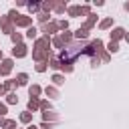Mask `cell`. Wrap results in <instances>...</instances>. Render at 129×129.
I'll return each instance as SVG.
<instances>
[{"label": "cell", "mask_w": 129, "mask_h": 129, "mask_svg": "<svg viewBox=\"0 0 129 129\" xmlns=\"http://www.w3.org/2000/svg\"><path fill=\"white\" fill-rule=\"evenodd\" d=\"M69 14H71V16H77V14H79V6H71V8H69Z\"/></svg>", "instance_id": "cell-23"}, {"label": "cell", "mask_w": 129, "mask_h": 129, "mask_svg": "<svg viewBox=\"0 0 129 129\" xmlns=\"http://www.w3.org/2000/svg\"><path fill=\"white\" fill-rule=\"evenodd\" d=\"M58 26H60V28H64V30L69 28V24H67V20H60V22H58Z\"/></svg>", "instance_id": "cell-34"}, {"label": "cell", "mask_w": 129, "mask_h": 129, "mask_svg": "<svg viewBox=\"0 0 129 129\" xmlns=\"http://www.w3.org/2000/svg\"><path fill=\"white\" fill-rule=\"evenodd\" d=\"M54 8H56V12H64V6H62V4H56Z\"/></svg>", "instance_id": "cell-35"}, {"label": "cell", "mask_w": 129, "mask_h": 129, "mask_svg": "<svg viewBox=\"0 0 129 129\" xmlns=\"http://www.w3.org/2000/svg\"><path fill=\"white\" fill-rule=\"evenodd\" d=\"M26 36H28V38H34V36H36V28H34V26H30V28H28V32H26Z\"/></svg>", "instance_id": "cell-19"}, {"label": "cell", "mask_w": 129, "mask_h": 129, "mask_svg": "<svg viewBox=\"0 0 129 129\" xmlns=\"http://www.w3.org/2000/svg\"><path fill=\"white\" fill-rule=\"evenodd\" d=\"M28 129H36V127H34V125H30V127H28Z\"/></svg>", "instance_id": "cell-41"}, {"label": "cell", "mask_w": 129, "mask_h": 129, "mask_svg": "<svg viewBox=\"0 0 129 129\" xmlns=\"http://www.w3.org/2000/svg\"><path fill=\"white\" fill-rule=\"evenodd\" d=\"M46 46H48V36L44 34L42 38H38V40H36V48H38V50H48Z\"/></svg>", "instance_id": "cell-3"}, {"label": "cell", "mask_w": 129, "mask_h": 129, "mask_svg": "<svg viewBox=\"0 0 129 129\" xmlns=\"http://www.w3.org/2000/svg\"><path fill=\"white\" fill-rule=\"evenodd\" d=\"M121 36H125V30H123V28H115V30L111 32V40H113V42H117V38H121Z\"/></svg>", "instance_id": "cell-7"}, {"label": "cell", "mask_w": 129, "mask_h": 129, "mask_svg": "<svg viewBox=\"0 0 129 129\" xmlns=\"http://www.w3.org/2000/svg\"><path fill=\"white\" fill-rule=\"evenodd\" d=\"M52 42H54V46H58V48H60V46H62V42H60V38H54V40H52Z\"/></svg>", "instance_id": "cell-36"}, {"label": "cell", "mask_w": 129, "mask_h": 129, "mask_svg": "<svg viewBox=\"0 0 129 129\" xmlns=\"http://www.w3.org/2000/svg\"><path fill=\"white\" fill-rule=\"evenodd\" d=\"M87 44L85 42H73V44H67L64 48H60V62L62 64H71L75 62L83 52H85Z\"/></svg>", "instance_id": "cell-1"}, {"label": "cell", "mask_w": 129, "mask_h": 129, "mask_svg": "<svg viewBox=\"0 0 129 129\" xmlns=\"http://www.w3.org/2000/svg\"><path fill=\"white\" fill-rule=\"evenodd\" d=\"M58 38H60V42H62V44H67V42H71V38H73V34H71V32H62V34H60Z\"/></svg>", "instance_id": "cell-11"}, {"label": "cell", "mask_w": 129, "mask_h": 129, "mask_svg": "<svg viewBox=\"0 0 129 129\" xmlns=\"http://www.w3.org/2000/svg\"><path fill=\"white\" fill-rule=\"evenodd\" d=\"M56 30V24H44L42 26V32H46V36H48V32H54Z\"/></svg>", "instance_id": "cell-13"}, {"label": "cell", "mask_w": 129, "mask_h": 129, "mask_svg": "<svg viewBox=\"0 0 129 129\" xmlns=\"http://www.w3.org/2000/svg\"><path fill=\"white\" fill-rule=\"evenodd\" d=\"M10 69H12V60L8 58V60H4V62H2V67H0V75H8V73H10Z\"/></svg>", "instance_id": "cell-6"}, {"label": "cell", "mask_w": 129, "mask_h": 129, "mask_svg": "<svg viewBox=\"0 0 129 129\" xmlns=\"http://www.w3.org/2000/svg\"><path fill=\"white\" fill-rule=\"evenodd\" d=\"M4 129H16V121H4Z\"/></svg>", "instance_id": "cell-16"}, {"label": "cell", "mask_w": 129, "mask_h": 129, "mask_svg": "<svg viewBox=\"0 0 129 129\" xmlns=\"http://www.w3.org/2000/svg\"><path fill=\"white\" fill-rule=\"evenodd\" d=\"M52 6H54L52 2H44V4H42V10H44V12H48V10L52 8Z\"/></svg>", "instance_id": "cell-25"}, {"label": "cell", "mask_w": 129, "mask_h": 129, "mask_svg": "<svg viewBox=\"0 0 129 129\" xmlns=\"http://www.w3.org/2000/svg\"><path fill=\"white\" fill-rule=\"evenodd\" d=\"M44 93H46L48 97H58V93H56V91H54L52 87H46V91H44Z\"/></svg>", "instance_id": "cell-17"}, {"label": "cell", "mask_w": 129, "mask_h": 129, "mask_svg": "<svg viewBox=\"0 0 129 129\" xmlns=\"http://www.w3.org/2000/svg\"><path fill=\"white\" fill-rule=\"evenodd\" d=\"M20 40H22V36H20V34H16V32H12V42L16 44V42H20Z\"/></svg>", "instance_id": "cell-26"}, {"label": "cell", "mask_w": 129, "mask_h": 129, "mask_svg": "<svg viewBox=\"0 0 129 129\" xmlns=\"http://www.w3.org/2000/svg\"><path fill=\"white\" fill-rule=\"evenodd\" d=\"M52 81H54L56 85H62V83H64V77H60V75H54V77H52Z\"/></svg>", "instance_id": "cell-21"}, {"label": "cell", "mask_w": 129, "mask_h": 129, "mask_svg": "<svg viewBox=\"0 0 129 129\" xmlns=\"http://www.w3.org/2000/svg\"><path fill=\"white\" fill-rule=\"evenodd\" d=\"M125 40H127V42H129V32H127V34H125Z\"/></svg>", "instance_id": "cell-39"}, {"label": "cell", "mask_w": 129, "mask_h": 129, "mask_svg": "<svg viewBox=\"0 0 129 129\" xmlns=\"http://www.w3.org/2000/svg\"><path fill=\"white\" fill-rule=\"evenodd\" d=\"M0 56H2V52H0Z\"/></svg>", "instance_id": "cell-42"}, {"label": "cell", "mask_w": 129, "mask_h": 129, "mask_svg": "<svg viewBox=\"0 0 129 129\" xmlns=\"http://www.w3.org/2000/svg\"><path fill=\"white\" fill-rule=\"evenodd\" d=\"M38 107H40V103L36 101V97H32V99L28 101V109H30V111H36Z\"/></svg>", "instance_id": "cell-10"}, {"label": "cell", "mask_w": 129, "mask_h": 129, "mask_svg": "<svg viewBox=\"0 0 129 129\" xmlns=\"http://www.w3.org/2000/svg\"><path fill=\"white\" fill-rule=\"evenodd\" d=\"M28 93H30V97H38V95H40V87H38V85H32V87L28 89Z\"/></svg>", "instance_id": "cell-12"}, {"label": "cell", "mask_w": 129, "mask_h": 129, "mask_svg": "<svg viewBox=\"0 0 129 129\" xmlns=\"http://www.w3.org/2000/svg\"><path fill=\"white\" fill-rule=\"evenodd\" d=\"M111 22H113L111 18H105V20L101 22V28H109V26H111Z\"/></svg>", "instance_id": "cell-24"}, {"label": "cell", "mask_w": 129, "mask_h": 129, "mask_svg": "<svg viewBox=\"0 0 129 129\" xmlns=\"http://www.w3.org/2000/svg\"><path fill=\"white\" fill-rule=\"evenodd\" d=\"M0 26L4 28V32H12V24H10V18L8 16H2L0 18Z\"/></svg>", "instance_id": "cell-2"}, {"label": "cell", "mask_w": 129, "mask_h": 129, "mask_svg": "<svg viewBox=\"0 0 129 129\" xmlns=\"http://www.w3.org/2000/svg\"><path fill=\"white\" fill-rule=\"evenodd\" d=\"M44 69H46V64H44V62H38V64H36V71H38V73H42Z\"/></svg>", "instance_id": "cell-30"}, {"label": "cell", "mask_w": 129, "mask_h": 129, "mask_svg": "<svg viewBox=\"0 0 129 129\" xmlns=\"http://www.w3.org/2000/svg\"><path fill=\"white\" fill-rule=\"evenodd\" d=\"M12 54H14V56H24V54H26V46H24V44H16V46L12 48Z\"/></svg>", "instance_id": "cell-4"}, {"label": "cell", "mask_w": 129, "mask_h": 129, "mask_svg": "<svg viewBox=\"0 0 129 129\" xmlns=\"http://www.w3.org/2000/svg\"><path fill=\"white\" fill-rule=\"evenodd\" d=\"M28 8H30V12H36L38 10V4H28Z\"/></svg>", "instance_id": "cell-32"}, {"label": "cell", "mask_w": 129, "mask_h": 129, "mask_svg": "<svg viewBox=\"0 0 129 129\" xmlns=\"http://www.w3.org/2000/svg\"><path fill=\"white\" fill-rule=\"evenodd\" d=\"M30 119H32V115H30V113H22V115H20V121H24V123H28Z\"/></svg>", "instance_id": "cell-22"}, {"label": "cell", "mask_w": 129, "mask_h": 129, "mask_svg": "<svg viewBox=\"0 0 129 129\" xmlns=\"http://www.w3.org/2000/svg\"><path fill=\"white\" fill-rule=\"evenodd\" d=\"M48 119H52V121H54V119H56V115H54V113H48V111H46V113H44V121H48Z\"/></svg>", "instance_id": "cell-27"}, {"label": "cell", "mask_w": 129, "mask_h": 129, "mask_svg": "<svg viewBox=\"0 0 129 129\" xmlns=\"http://www.w3.org/2000/svg\"><path fill=\"white\" fill-rule=\"evenodd\" d=\"M109 50H111V52H117V50H119V44L111 40V42H109Z\"/></svg>", "instance_id": "cell-20"}, {"label": "cell", "mask_w": 129, "mask_h": 129, "mask_svg": "<svg viewBox=\"0 0 129 129\" xmlns=\"http://www.w3.org/2000/svg\"><path fill=\"white\" fill-rule=\"evenodd\" d=\"M50 67H52V69H60V67H62L60 58H52V60H50Z\"/></svg>", "instance_id": "cell-15"}, {"label": "cell", "mask_w": 129, "mask_h": 129, "mask_svg": "<svg viewBox=\"0 0 129 129\" xmlns=\"http://www.w3.org/2000/svg\"><path fill=\"white\" fill-rule=\"evenodd\" d=\"M8 103H18V97L10 93V95H8Z\"/></svg>", "instance_id": "cell-28"}, {"label": "cell", "mask_w": 129, "mask_h": 129, "mask_svg": "<svg viewBox=\"0 0 129 129\" xmlns=\"http://www.w3.org/2000/svg\"><path fill=\"white\" fill-rule=\"evenodd\" d=\"M79 12H81V14H89V6H83V8H79Z\"/></svg>", "instance_id": "cell-33"}, {"label": "cell", "mask_w": 129, "mask_h": 129, "mask_svg": "<svg viewBox=\"0 0 129 129\" xmlns=\"http://www.w3.org/2000/svg\"><path fill=\"white\" fill-rule=\"evenodd\" d=\"M36 60H42V58H50V50H34L32 52Z\"/></svg>", "instance_id": "cell-5"}, {"label": "cell", "mask_w": 129, "mask_h": 129, "mask_svg": "<svg viewBox=\"0 0 129 129\" xmlns=\"http://www.w3.org/2000/svg\"><path fill=\"white\" fill-rule=\"evenodd\" d=\"M26 81H28V75H24V73H20V75L16 77V83H18V85H26Z\"/></svg>", "instance_id": "cell-14"}, {"label": "cell", "mask_w": 129, "mask_h": 129, "mask_svg": "<svg viewBox=\"0 0 129 129\" xmlns=\"http://www.w3.org/2000/svg\"><path fill=\"white\" fill-rule=\"evenodd\" d=\"M30 24V16H20L16 18V26H28Z\"/></svg>", "instance_id": "cell-8"}, {"label": "cell", "mask_w": 129, "mask_h": 129, "mask_svg": "<svg viewBox=\"0 0 129 129\" xmlns=\"http://www.w3.org/2000/svg\"><path fill=\"white\" fill-rule=\"evenodd\" d=\"M60 69H62V71H64V73H71V71H73V64H62V67H60Z\"/></svg>", "instance_id": "cell-31"}, {"label": "cell", "mask_w": 129, "mask_h": 129, "mask_svg": "<svg viewBox=\"0 0 129 129\" xmlns=\"http://www.w3.org/2000/svg\"><path fill=\"white\" fill-rule=\"evenodd\" d=\"M95 20H97V18H95V16H93V14H91V18H89V20H87V24H85V28H87V30H89V28H91V26H93V24H95Z\"/></svg>", "instance_id": "cell-18"}, {"label": "cell", "mask_w": 129, "mask_h": 129, "mask_svg": "<svg viewBox=\"0 0 129 129\" xmlns=\"http://www.w3.org/2000/svg\"><path fill=\"white\" fill-rule=\"evenodd\" d=\"M75 36H77V38H81V40H87L89 32H87V28H79V30L75 32Z\"/></svg>", "instance_id": "cell-9"}, {"label": "cell", "mask_w": 129, "mask_h": 129, "mask_svg": "<svg viewBox=\"0 0 129 129\" xmlns=\"http://www.w3.org/2000/svg\"><path fill=\"white\" fill-rule=\"evenodd\" d=\"M46 18H48V14H46V12H40V14H38V20H40V22H44Z\"/></svg>", "instance_id": "cell-29"}, {"label": "cell", "mask_w": 129, "mask_h": 129, "mask_svg": "<svg viewBox=\"0 0 129 129\" xmlns=\"http://www.w3.org/2000/svg\"><path fill=\"white\" fill-rule=\"evenodd\" d=\"M125 10H129V2H125Z\"/></svg>", "instance_id": "cell-40"}, {"label": "cell", "mask_w": 129, "mask_h": 129, "mask_svg": "<svg viewBox=\"0 0 129 129\" xmlns=\"http://www.w3.org/2000/svg\"><path fill=\"white\" fill-rule=\"evenodd\" d=\"M12 85H14V81H6V85H4V89H12Z\"/></svg>", "instance_id": "cell-37"}, {"label": "cell", "mask_w": 129, "mask_h": 129, "mask_svg": "<svg viewBox=\"0 0 129 129\" xmlns=\"http://www.w3.org/2000/svg\"><path fill=\"white\" fill-rule=\"evenodd\" d=\"M4 113H6V105H2V103H0V115H4Z\"/></svg>", "instance_id": "cell-38"}]
</instances>
